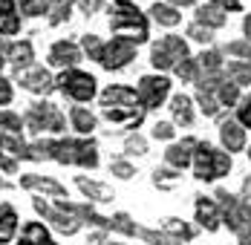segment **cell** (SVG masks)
Segmentation results:
<instances>
[{"instance_id":"f546056e","label":"cell","mask_w":251,"mask_h":245,"mask_svg":"<svg viewBox=\"0 0 251 245\" xmlns=\"http://www.w3.org/2000/svg\"><path fill=\"white\" fill-rule=\"evenodd\" d=\"M21 3V12L29 18H41L50 12V0H18Z\"/></svg>"},{"instance_id":"7a4b0ae2","label":"cell","mask_w":251,"mask_h":245,"mask_svg":"<svg viewBox=\"0 0 251 245\" xmlns=\"http://www.w3.org/2000/svg\"><path fill=\"white\" fill-rule=\"evenodd\" d=\"M110 29L119 38H127L133 44L148 41V21L139 12V6L130 3V0H116L113 3V9H110Z\"/></svg>"},{"instance_id":"1f68e13d","label":"cell","mask_w":251,"mask_h":245,"mask_svg":"<svg viewBox=\"0 0 251 245\" xmlns=\"http://www.w3.org/2000/svg\"><path fill=\"white\" fill-rule=\"evenodd\" d=\"M197 73H200V61H194V58H185L182 64H176V75L182 81H197Z\"/></svg>"},{"instance_id":"4fadbf2b","label":"cell","mask_w":251,"mask_h":245,"mask_svg":"<svg viewBox=\"0 0 251 245\" xmlns=\"http://www.w3.org/2000/svg\"><path fill=\"white\" fill-rule=\"evenodd\" d=\"M194 150H197V139H185L179 145H171L165 153V162L174 168V171H185L191 162H194Z\"/></svg>"},{"instance_id":"8fae6325","label":"cell","mask_w":251,"mask_h":245,"mask_svg":"<svg viewBox=\"0 0 251 245\" xmlns=\"http://www.w3.org/2000/svg\"><path fill=\"white\" fill-rule=\"evenodd\" d=\"M21 188H29V191H41V194L52 196V199H70L67 196V188L61 185V182H55V179H50V176H38V173H26V176H21Z\"/></svg>"},{"instance_id":"ffe728a7","label":"cell","mask_w":251,"mask_h":245,"mask_svg":"<svg viewBox=\"0 0 251 245\" xmlns=\"http://www.w3.org/2000/svg\"><path fill=\"white\" fill-rule=\"evenodd\" d=\"M171 113H174V122L182 124V127H191L194 124V101L188 96H174V101H171Z\"/></svg>"},{"instance_id":"2e32d148","label":"cell","mask_w":251,"mask_h":245,"mask_svg":"<svg viewBox=\"0 0 251 245\" xmlns=\"http://www.w3.org/2000/svg\"><path fill=\"white\" fill-rule=\"evenodd\" d=\"M78 61H81V49L75 47V44H70V41H58L55 47L50 49V64L52 67H75Z\"/></svg>"},{"instance_id":"7dc6e473","label":"cell","mask_w":251,"mask_h":245,"mask_svg":"<svg viewBox=\"0 0 251 245\" xmlns=\"http://www.w3.org/2000/svg\"><path fill=\"white\" fill-rule=\"evenodd\" d=\"M243 29H246V38L251 41V15H246V21H243Z\"/></svg>"},{"instance_id":"f5cc1de1","label":"cell","mask_w":251,"mask_h":245,"mask_svg":"<svg viewBox=\"0 0 251 245\" xmlns=\"http://www.w3.org/2000/svg\"><path fill=\"white\" fill-rule=\"evenodd\" d=\"M249 159H251V147H249Z\"/></svg>"},{"instance_id":"ee69618b","label":"cell","mask_w":251,"mask_h":245,"mask_svg":"<svg viewBox=\"0 0 251 245\" xmlns=\"http://www.w3.org/2000/svg\"><path fill=\"white\" fill-rule=\"evenodd\" d=\"M208 3H214L217 9H223V12H240V0H208Z\"/></svg>"},{"instance_id":"8d00e7d4","label":"cell","mask_w":251,"mask_h":245,"mask_svg":"<svg viewBox=\"0 0 251 245\" xmlns=\"http://www.w3.org/2000/svg\"><path fill=\"white\" fill-rule=\"evenodd\" d=\"M110 173L119 176V179H133V176H136V168H133L130 162H113V165H110Z\"/></svg>"},{"instance_id":"8992f818","label":"cell","mask_w":251,"mask_h":245,"mask_svg":"<svg viewBox=\"0 0 251 245\" xmlns=\"http://www.w3.org/2000/svg\"><path fill=\"white\" fill-rule=\"evenodd\" d=\"M185 58H188V44L176 35L162 38L151 49V64L156 70H176V64H182Z\"/></svg>"},{"instance_id":"ac0fdd59","label":"cell","mask_w":251,"mask_h":245,"mask_svg":"<svg viewBox=\"0 0 251 245\" xmlns=\"http://www.w3.org/2000/svg\"><path fill=\"white\" fill-rule=\"evenodd\" d=\"M75 185L81 188V194L87 196V199H93V202H113V191L107 185H101V182H93L87 176H78Z\"/></svg>"},{"instance_id":"e0dca14e","label":"cell","mask_w":251,"mask_h":245,"mask_svg":"<svg viewBox=\"0 0 251 245\" xmlns=\"http://www.w3.org/2000/svg\"><path fill=\"white\" fill-rule=\"evenodd\" d=\"M18 245H55V240L50 237V231L41 222H26Z\"/></svg>"},{"instance_id":"ab89813d","label":"cell","mask_w":251,"mask_h":245,"mask_svg":"<svg viewBox=\"0 0 251 245\" xmlns=\"http://www.w3.org/2000/svg\"><path fill=\"white\" fill-rule=\"evenodd\" d=\"M228 52H231V55H240V58H249V61H251V41H234V44H228Z\"/></svg>"},{"instance_id":"277c9868","label":"cell","mask_w":251,"mask_h":245,"mask_svg":"<svg viewBox=\"0 0 251 245\" xmlns=\"http://www.w3.org/2000/svg\"><path fill=\"white\" fill-rule=\"evenodd\" d=\"M50 159L61 165H78V168H99V150L87 139H67V142H50Z\"/></svg>"},{"instance_id":"cb8c5ba5","label":"cell","mask_w":251,"mask_h":245,"mask_svg":"<svg viewBox=\"0 0 251 245\" xmlns=\"http://www.w3.org/2000/svg\"><path fill=\"white\" fill-rule=\"evenodd\" d=\"M162 231H165L168 237L179 240V243H191V240L197 237V231H194L188 222H182V220H165L162 222Z\"/></svg>"},{"instance_id":"4dcf8cb0","label":"cell","mask_w":251,"mask_h":245,"mask_svg":"<svg viewBox=\"0 0 251 245\" xmlns=\"http://www.w3.org/2000/svg\"><path fill=\"white\" fill-rule=\"evenodd\" d=\"M197 61L205 73H223V55L220 52H202Z\"/></svg>"},{"instance_id":"9a60e30c","label":"cell","mask_w":251,"mask_h":245,"mask_svg":"<svg viewBox=\"0 0 251 245\" xmlns=\"http://www.w3.org/2000/svg\"><path fill=\"white\" fill-rule=\"evenodd\" d=\"M197 222H200L205 231H217V228H220L223 214H220L217 199H208V196H200V199H197Z\"/></svg>"},{"instance_id":"4316f807","label":"cell","mask_w":251,"mask_h":245,"mask_svg":"<svg viewBox=\"0 0 251 245\" xmlns=\"http://www.w3.org/2000/svg\"><path fill=\"white\" fill-rule=\"evenodd\" d=\"M228 81L240 84H251V61H231L228 64Z\"/></svg>"},{"instance_id":"f6af8a7d","label":"cell","mask_w":251,"mask_h":245,"mask_svg":"<svg viewBox=\"0 0 251 245\" xmlns=\"http://www.w3.org/2000/svg\"><path fill=\"white\" fill-rule=\"evenodd\" d=\"M0 168H3L6 173H15V171H18V165H15V159H12L9 153H0Z\"/></svg>"},{"instance_id":"c3c4849f","label":"cell","mask_w":251,"mask_h":245,"mask_svg":"<svg viewBox=\"0 0 251 245\" xmlns=\"http://www.w3.org/2000/svg\"><path fill=\"white\" fill-rule=\"evenodd\" d=\"M168 3H171V6H194L197 0H168Z\"/></svg>"},{"instance_id":"b9f144b4","label":"cell","mask_w":251,"mask_h":245,"mask_svg":"<svg viewBox=\"0 0 251 245\" xmlns=\"http://www.w3.org/2000/svg\"><path fill=\"white\" fill-rule=\"evenodd\" d=\"M12 98H15V93H12V84L0 75V107H6V104H12Z\"/></svg>"},{"instance_id":"bcb514c9","label":"cell","mask_w":251,"mask_h":245,"mask_svg":"<svg viewBox=\"0 0 251 245\" xmlns=\"http://www.w3.org/2000/svg\"><path fill=\"white\" fill-rule=\"evenodd\" d=\"M101 3H104V0H81V9H84L87 15H93V12L101 9Z\"/></svg>"},{"instance_id":"5b68a950","label":"cell","mask_w":251,"mask_h":245,"mask_svg":"<svg viewBox=\"0 0 251 245\" xmlns=\"http://www.w3.org/2000/svg\"><path fill=\"white\" fill-rule=\"evenodd\" d=\"M55 84L61 87L64 96H70L73 101H81V104H84V101H93V98H96V84H99V81L90 73L73 67V70H64Z\"/></svg>"},{"instance_id":"d4e9b609","label":"cell","mask_w":251,"mask_h":245,"mask_svg":"<svg viewBox=\"0 0 251 245\" xmlns=\"http://www.w3.org/2000/svg\"><path fill=\"white\" fill-rule=\"evenodd\" d=\"M151 15H153V21H156V24H162V26H176L179 21H182L179 9L171 6V3H153Z\"/></svg>"},{"instance_id":"6da1fadb","label":"cell","mask_w":251,"mask_h":245,"mask_svg":"<svg viewBox=\"0 0 251 245\" xmlns=\"http://www.w3.org/2000/svg\"><path fill=\"white\" fill-rule=\"evenodd\" d=\"M101 113L113 124H125L130 130L145 122V104L139 101V93L122 84H110L101 93Z\"/></svg>"},{"instance_id":"7c38bea8","label":"cell","mask_w":251,"mask_h":245,"mask_svg":"<svg viewBox=\"0 0 251 245\" xmlns=\"http://www.w3.org/2000/svg\"><path fill=\"white\" fill-rule=\"evenodd\" d=\"M21 84H24V90L29 93H38V96H44V93H50L52 87H55V81H52V75L44 70V67H29L21 73Z\"/></svg>"},{"instance_id":"44dd1931","label":"cell","mask_w":251,"mask_h":245,"mask_svg":"<svg viewBox=\"0 0 251 245\" xmlns=\"http://www.w3.org/2000/svg\"><path fill=\"white\" fill-rule=\"evenodd\" d=\"M6 58L18 67V73H21V67H29L32 64V58H35V52H32V44L29 41H18V44H9L6 47Z\"/></svg>"},{"instance_id":"30bf717a","label":"cell","mask_w":251,"mask_h":245,"mask_svg":"<svg viewBox=\"0 0 251 245\" xmlns=\"http://www.w3.org/2000/svg\"><path fill=\"white\" fill-rule=\"evenodd\" d=\"M35 211H38L41 217H47V220H50L52 225H55V231H61V234H67V237H73L78 228H81V220H78L75 214L64 211L61 205H55V208H52V205H47V202H44L41 196L35 199Z\"/></svg>"},{"instance_id":"681fc988","label":"cell","mask_w":251,"mask_h":245,"mask_svg":"<svg viewBox=\"0 0 251 245\" xmlns=\"http://www.w3.org/2000/svg\"><path fill=\"white\" fill-rule=\"evenodd\" d=\"M246 191H251V176L246 179Z\"/></svg>"},{"instance_id":"60d3db41","label":"cell","mask_w":251,"mask_h":245,"mask_svg":"<svg viewBox=\"0 0 251 245\" xmlns=\"http://www.w3.org/2000/svg\"><path fill=\"white\" fill-rule=\"evenodd\" d=\"M125 150H127V153H136V156H142V153L148 150V145H145V139H142V136H130V139L125 142Z\"/></svg>"},{"instance_id":"e575fe53","label":"cell","mask_w":251,"mask_h":245,"mask_svg":"<svg viewBox=\"0 0 251 245\" xmlns=\"http://www.w3.org/2000/svg\"><path fill=\"white\" fill-rule=\"evenodd\" d=\"M237 122L243 124L246 130H251V93L243 101H240V107H237Z\"/></svg>"},{"instance_id":"836d02e7","label":"cell","mask_w":251,"mask_h":245,"mask_svg":"<svg viewBox=\"0 0 251 245\" xmlns=\"http://www.w3.org/2000/svg\"><path fill=\"white\" fill-rule=\"evenodd\" d=\"M188 38H194V41H200V44H211V41H214L211 29L202 26V24H191L188 26Z\"/></svg>"},{"instance_id":"83f0119b","label":"cell","mask_w":251,"mask_h":245,"mask_svg":"<svg viewBox=\"0 0 251 245\" xmlns=\"http://www.w3.org/2000/svg\"><path fill=\"white\" fill-rule=\"evenodd\" d=\"M217 101H220V107H234L240 101V87L234 81H223L217 90Z\"/></svg>"},{"instance_id":"484cf974","label":"cell","mask_w":251,"mask_h":245,"mask_svg":"<svg viewBox=\"0 0 251 245\" xmlns=\"http://www.w3.org/2000/svg\"><path fill=\"white\" fill-rule=\"evenodd\" d=\"M70 122L75 127L81 136H90L93 130H96V116L90 113V110H84V107H75L73 113H70Z\"/></svg>"},{"instance_id":"d6a6232c","label":"cell","mask_w":251,"mask_h":245,"mask_svg":"<svg viewBox=\"0 0 251 245\" xmlns=\"http://www.w3.org/2000/svg\"><path fill=\"white\" fill-rule=\"evenodd\" d=\"M197 101H200V110L205 113V116H217V113H220V101L214 98V93H205V90H200Z\"/></svg>"},{"instance_id":"f1b7e54d","label":"cell","mask_w":251,"mask_h":245,"mask_svg":"<svg viewBox=\"0 0 251 245\" xmlns=\"http://www.w3.org/2000/svg\"><path fill=\"white\" fill-rule=\"evenodd\" d=\"M70 12H73V3H70V0H52L50 3V21L52 24L70 21Z\"/></svg>"},{"instance_id":"603a6c76","label":"cell","mask_w":251,"mask_h":245,"mask_svg":"<svg viewBox=\"0 0 251 245\" xmlns=\"http://www.w3.org/2000/svg\"><path fill=\"white\" fill-rule=\"evenodd\" d=\"M226 12L223 9H217L214 3H208V6H200L197 9V24L208 26V29H220V26H226Z\"/></svg>"},{"instance_id":"ba28073f","label":"cell","mask_w":251,"mask_h":245,"mask_svg":"<svg viewBox=\"0 0 251 245\" xmlns=\"http://www.w3.org/2000/svg\"><path fill=\"white\" fill-rule=\"evenodd\" d=\"M136 93H139V101L145 104V110H156L165 104V98L171 93V81L165 75H142Z\"/></svg>"},{"instance_id":"816d5d0a","label":"cell","mask_w":251,"mask_h":245,"mask_svg":"<svg viewBox=\"0 0 251 245\" xmlns=\"http://www.w3.org/2000/svg\"><path fill=\"white\" fill-rule=\"evenodd\" d=\"M3 116H6V113H0V122H3Z\"/></svg>"},{"instance_id":"3957f363","label":"cell","mask_w":251,"mask_h":245,"mask_svg":"<svg viewBox=\"0 0 251 245\" xmlns=\"http://www.w3.org/2000/svg\"><path fill=\"white\" fill-rule=\"evenodd\" d=\"M194 176L200 182H217L228 176L231 171V153L226 150H217L214 145L208 142H197V150H194Z\"/></svg>"},{"instance_id":"7402d4cb","label":"cell","mask_w":251,"mask_h":245,"mask_svg":"<svg viewBox=\"0 0 251 245\" xmlns=\"http://www.w3.org/2000/svg\"><path fill=\"white\" fill-rule=\"evenodd\" d=\"M15 231H18V214L12 205H3L0 208V245L12 243L15 240Z\"/></svg>"},{"instance_id":"74e56055","label":"cell","mask_w":251,"mask_h":245,"mask_svg":"<svg viewBox=\"0 0 251 245\" xmlns=\"http://www.w3.org/2000/svg\"><path fill=\"white\" fill-rule=\"evenodd\" d=\"M84 49H87V55L93 58V61H99L101 58V44L96 35H84Z\"/></svg>"},{"instance_id":"9c48e42d","label":"cell","mask_w":251,"mask_h":245,"mask_svg":"<svg viewBox=\"0 0 251 245\" xmlns=\"http://www.w3.org/2000/svg\"><path fill=\"white\" fill-rule=\"evenodd\" d=\"M133 58H136V44L127 41V38H113L110 44L101 47L99 64L104 70H122V67H127Z\"/></svg>"},{"instance_id":"f907efd6","label":"cell","mask_w":251,"mask_h":245,"mask_svg":"<svg viewBox=\"0 0 251 245\" xmlns=\"http://www.w3.org/2000/svg\"><path fill=\"white\" fill-rule=\"evenodd\" d=\"M3 64H6V61H3V52H0V67H3Z\"/></svg>"},{"instance_id":"52a82bcc","label":"cell","mask_w":251,"mask_h":245,"mask_svg":"<svg viewBox=\"0 0 251 245\" xmlns=\"http://www.w3.org/2000/svg\"><path fill=\"white\" fill-rule=\"evenodd\" d=\"M26 124L29 130H44V133H61L67 127V119L61 116V110L50 104V101H38L29 107L26 113Z\"/></svg>"},{"instance_id":"d590c367","label":"cell","mask_w":251,"mask_h":245,"mask_svg":"<svg viewBox=\"0 0 251 245\" xmlns=\"http://www.w3.org/2000/svg\"><path fill=\"white\" fill-rule=\"evenodd\" d=\"M174 136H176L174 124H168V122H156V124H153V139H162V142H171Z\"/></svg>"},{"instance_id":"f35d334b","label":"cell","mask_w":251,"mask_h":245,"mask_svg":"<svg viewBox=\"0 0 251 245\" xmlns=\"http://www.w3.org/2000/svg\"><path fill=\"white\" fill-rule=\"evenodd\" d=\"M179 173L182 171H156V179H153V182L162 185V188H171L176 179H179Z\"/></svg>"},{"instance_id":"7bdbcfd3","label":"cell","mask_w":251,"mask_h":245,"mask_svg":"<svg viewBox=\"0 0 251 245\" xmlns=\"http://www.w3.org/2000/svg\"><path fill=\"white\" fill-rule=\"evenodd\" d=\"M234 234H237L240 245H251V220H246L240 228H237V231H234Z\"/></svg>"},{"instance_id":"d6986e66","label":"cell","mask_w":251,"mask_h":245,"mask_svg":"<svg viewBox=\"0 0 251 245\" xmlns=\"http://www.w3.org/2000/svg\"><path fill=\"white\" fill-rule=\"evenodd\" d=\"M21 18L15 12V0H0V35H18Z\"/></svg>"},{"instance_id":"5bb4252c","label":"cell","mask_w":251,"mask_h":245,"mask_svg":"<svg viewBox=\"0 0 251 245\" xmlns=\"http://www.w3.org/2000/svg\"><path fill=\"white\" fill-rule=\"evenodd\" d=\"M220 142L226 147V153H240L243 147H246V127L240 122H223L220 127Z\"/></svg>"}]
</instances>
